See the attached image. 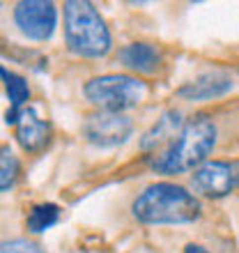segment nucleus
Returning <instances> with one entry per match:
<instances>
[{
  "label": "nucleus",
  "instance_id": "obj_5",
  "mask_svg": "<svg viewBox=\"0 0 239 253\" xmlns=\"http://www.w3.org/2000/svg\"><path fill=\"white\" fill-rule=\"evenodd\" d=\"M191 191L205 198H226L239 189V161H221L212 159L196 168L191 175Z\"/></svg>",
  "mask_w": 239,
  "mask_h": 253
},
{
  "label": "nucleus",
  "instance_id": "obj_4",
  "mask_svg": "<svg viewBox=\"0 0 239 253\" xmlns=\"http://www.w3.org/2000/svg\"><path fill=\"white\" fill-rule=\"evenodd\" d=\"M83 94L92 106H97V111L124 113L145 99L147 85L145 81L131 74H104L87 81L83 85Z\"/></svg>",
  "mask_w": 239,
  "mask_h": 253
},
{
  "label": "nucleus",
  "instance_id": "obj_7",
  "mask_svg": "<svg viewBox=\"0 0 239 253\" xmlns=\"http://www.w3.org/2000/svg\"><path fill=\"white\" fill-rule=\"evenodd\" d=\"M83 138L97 147H118L129 140L133 133V122L124 113L94 111L83 120Z\"/></svg>",
  "mask_w": 239,
  "mask_h": 253
},
{
  "label": "nucleus",
  "instance_id": "obj_16",
  "mask_svg": "<svg viewBox=\"0 0 239 253\" xmlns=\"http://www.w3.org/2000/svg\"><path fill=\"white\" fill-rule=\"evenodd\" d=\"M184 253H209V251H207L205 247H200V244H193L191 242V244H186L184 247Z\"/></svg>",
  "mask_w": 239,
  "mask_h": 253
},
{
  "label": "nucleus",
  "instance_id": "obj_11",
  "mask_svg": "<svg viewBox=\"0 0 239 253\" xmlns=\"http://www.w3.org/2000/svg\"><path fill=\"white\" fill-rule=\"evenodd\" d=\"M184 122L186 120H182V113H179V111H166V113L152 125V129L145 131V136L140 140V150H143V152H150V150H157V147L163 145V143L168 145L179 133V129L184 126Z\"/></svg>",
  "mask_w": 239,
  "mask_h": 253
},
{
  "label": "nucleus",
  "instance_id": "obj_6",
  "mask_svg": "<svg viewBox=\"0 0 239 253\" xmlns=\"http://www.w3.org/2000/svg\"><path fill=\"white\" fill-rule=\"evenodd\" d=\"M14 26L33 42H46L58 28V7L51 0H21L14 5Z\"/></svg>",
  "mask_w": 239,
  "mask_h": 253
},
{
  "label": "nucleus",
  "instance_id": "obj_15",
  "mask_svg": "<svg viewBox=\"0 0 239 253\" xmlns=\"http://www.w3.org/2000/svg\"><path fill=\"white\" fill-rule=\"evenodd\" d=\"M0 253H44L40 244H35L30 240H9L2 242Z\"/></svg>",
  "mask_w": 239,
  "mask_h": 253
},
{
  "label": "nucleus",
  "instance_id": "obj_8",
  "mask_svg": "<svg viewBox=\"0 0 239 253\" xmlns=\"http://www.w3.org/2000/svg\"><path fill=\"white\" fill-rule=\"evenodd\" d=\"M5 122L16 126L14 129V138L26 152H41L51 143V125L46 120H41L33 108H23L19 113L7 111Z\"/></svg>",
  "mask_w": 239,
  "mask_h": 253
},
{
  "label": "nucleus",
  "instance_id": "obj_10",
  "mask_svg": "<svg viewBox=\"0 0 239 253\" xmlns=\"http://www.w3.org/2000/svg\"><path fill=\"white\" fill-rule=\"evenodd\" d=\"M122 67L136 74H154L161 65V51L150 42H131L118 51Z\"/></svg>",
  "mask_w": 239,
  "mask_h": 253
},
{
  "label": "nucleus",
  "instance_id": "obj_2",
  "mask_svg": "<svg viewBox=\"0 0 239 253\" xmlns=\"http://www.w3.org/2000/svg\"><path fill=\"white\" fill-rule=\"evenodd\" d=\"M131 214L145 226H184L200 216V200L182 184L154 182L131 203Z\"/></svg>",
  "mask_w": 239,
  "mask_h": 253
},
{
  "label": "nucleus",
  "instance_id": "obj_13",
  "mask_svg": "<svg viewBox=\"0 0 239 253\" xmlns=\"http://www.w3.org/2000/svg\"><path fill=\"white\" fill-rule=\"evenodd\" d=\"M0 76H2V83H5L7 99H9V111L12 113L23 111V104L30 99V85H28V81L21 74L9 72L7 67H0Z\"/></svg>",
  "mask_w": 239,
  "mask_h": 253
},
{
  "label": "nucleus",
  "instance_id": "obj_12",
  "mask_svg": "<svg viewBox=\"0 0 239 253\" xmlns=\"http://www.w3.org/2000/svg\"><path fill=\"white\" fill-rule=\"evenodd\" d=\"M60 214H62V210L55 203H37V205H33L30 212L26 214L28 233H33V235L46 233L48 228H53L60 221Z\"/></svg>",
  "mask_w": 239,
  "mask_h": 253
},
{
  "label": "nucleus",
  "instance_id": "obj_9",
  "mask_svg": "<svg viewBox=\"0 0 239 253\" xmlns=\"http://www.w3.org/2000/svg\"><path fill=\"white\" fill-rule=\"evenodd\" d=\"M230 90H233V79L226 72H205L189 83H184L182 87H177L175 94L186 101H207L223 97Z\"/></svg>",
  "mask_w": 239,
  "mask_h": 253
},
{
  "label": "nucleus",
  "instance_id": "obj_1",
  "mask_svg": "<svg viewBox=\"0 0 239 253\" xmlns=\"http://www.w3.org/2000/svg\"><path fill=\"white\" fill-rule=\"evenodd\" d=\"M216 145V125L207 115H196L186 120L179 133L168 143L157 157H152L150 166L161 175H182L196 170L207 161Z\"/></svg>",
  "mask_w": 239,
  "mask_h": 253
},
{
  "label": "nucleus",
  "instance_id": "obj_3",
  "mask_svg": "<svg viewBox=\"0 0 239 253\" xmlns=\"http://www.w3.org/2000/svg\"><path fill=\"white\" fill-rule=\"evenodd\" d=\"M65 44L79 58H104L111 53L113 37L99 9L87 0H67L62 7Z\"/></svg>",
  "mask_w": 239,
  "mask_h": 253
},
{
  "label": "nucleus",
  "instance_id": "obj_14",
  "mask_svg": "<svg viewBox=\"0 0 239 253\" xmlns=\"http://www.w3.org/2000/svg\"><path fill=\"white\" fill-rule=\"evenodd\" d=\"M0 154H2V157H0V189H2V191H9V189L16 184V180H19L21 164L7 145H2V152Z\"/></svg>",
  "mask_w": 239,
  "mask_h": 253
}]
</instances>
